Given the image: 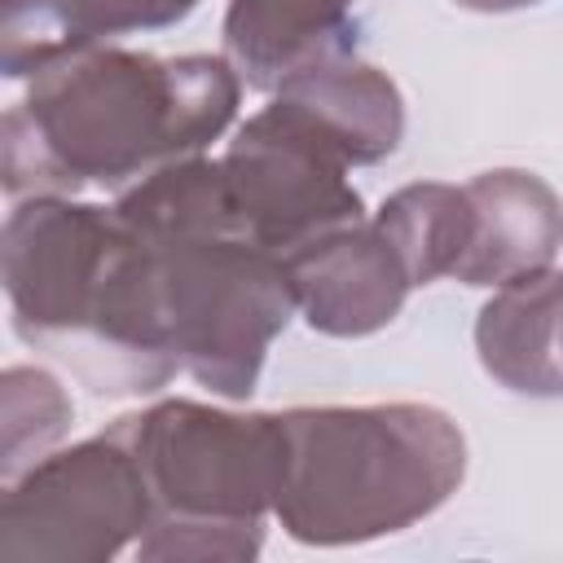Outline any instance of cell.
<instances>
[{"instance_id":"cell-2","label":"cell","mask_w":563,"mask_h":563,"mask_svg":"<svg viewBox=\"0 0 563 563\" xmlns=\"http://www.w3.org/2000/svg\"><path fill=\"white\" fill-rule=\"evenodd\" d=\"M286 471L273 501L299 545H361L440 510L466 475V435L422 400L282 409Z\"/></svg>"},{"instance_id":"cell-9","label":"cell","mask_w":563,"mask_h":563,"mask_svg":"<svg viewBox=\"0 0 563 563\" xmlns=\"http://www.w3.org/2000/svg\"><path fill=\"white\" fill-rule=\"evenodd\" d=\"M224 57L255 92L356 57V0H229Z\"/></svg>"},{"instance_id":"cell-7","label":"cell","mask_w":563,"mask_h":563,"mask_svg":"<svg viewBox=\"0 0 563 563\" xmlns=\"http://www.w3.org/2000/svg\"><path fill=\"white\" fill-rule=\"evenodd\" d=\"M220 163L238 233L282 260L365 220V202L347 180L352 163L339 141L303 106L277 92L233 132Z\"/></svg>"},{"instance_id":"cell-4","label":"cell","mask_w":563,"mask_h":563,"mask_svg":"<svg viewBox=\"0 0 563 563\" xmlns=\"http://www.w3.org/2000/svg\"><path fill=\"white\" fill-rule=\"evenodd\" d=\"M145 343L211 396L246 400L273 339L299 312L286 260L242 233L145 242Z\"/></svg>"},{"instance_id":"cell-1","label":"cell","mask_w":563,"mask_h":563,"mask_svg":"<svg viewBox=\"0 0 563 563\" xmlns=\"http://www.w3.org/2000/svg\"><path fill=\"white\" fill-rule=\"evenodd\" d=\"M242 75L224 53L154 57L123 44L62 53L4 114V194H79L145 180L229 132Z\"/></svg>"},{"instance_id":"cell-10","label":"cell","mask_w":563,"mask_h":563,"mask_svg":"<svg viewBox=\"0 0 563 563\" xmlns=\"http://www.w3.org/2000/svg\"><path fill=\"white\" fill-rule=\"evenodd\" d=\"M471 246L453 273L462 286H501L510 277L550 268L563 246V198L523 167H497L466 180Z\"/></svg>"},{"instance_id":"cell-5","label":"cell","mask_w":563,"mask_h":563,"mask_svg":"<svg viewBox=\"0 0 563 563\" xmlns=\"http://www.w3.org/2000/svg\"><path fill=\"white\" fill-rule=\"evenodd\" d=\"M123 238L114 207L75 202L70 194L18 198L4 220L0 260L13 330L70 365L88 391L101 383V317Z\"/></svg>"},{"instance_id":"cell-12","label":"cell","mask_w":563,"mask_h":563,"mask_svg":"<svg viewBox=\"0 0 563 563\" xmlns=\"http://www.w3.org/2000/svg\"><path fill=\"white\" fill-rule=\"evenodd\" d=\"M202 0H4L0 62L9 79H31L62 53L176 26Z\"/></svg>"},{"instance_id":"cell-16","label":"cell","mask_w":563,"mask_h":563,"mask_svg":"<svg viewBox=\"0 0 563 563\" xmlns=\"http://www.w3.org/2000/svg\"><path fill=\"white\" fill-rule=\"evenodd\" d=\"M4 484L18 479L26 466H35L44 453L57 449L66 435L75 405L62 391V383L40 365H9L4 378Z\"/></svg>"},{"instance_id":"cell-13","label":"cell","mask_w":563,"mask_h":563,"mask_svg":"<svg viewBox=\"0 0 563 563\" xmlns=\"http://www.w3.org/2000/svg\"><path fill=\"white\" fill-rule=\"evenodd\" d=\"M277 97L303 106L347 154L352 167H369L383 163L387 154H396L400 136H405V97L391 84V75H383L369 62L343 57V62H325L312 66L295 79H286L277 88Z\"/></svg>"},{"instance_id":"cell-8","label":"cell","mask_w":563,"mask_h":563,"mask_svg":"<svg viewBox=\"0 0 563 563\" xmlns=\"http://www.w3.org/2000/svg\"><path fill=\"white\" fill-rule=\"evenodd\" d=\"M299 317L330 339H365L391 325L413 290L400 255L374 220L334 229L286 255Z\"/></svg>"},{"instance_id":"cell-15","label":"cell","mask_w":563,"mask_h":563,"mask_svg":"<svg viewBox=\"0 0 563 563\" xmlns=\"http://www.w3.org/2000/svg\"><path fill=\"white\" fill-rule=\"evenodd\" d=\"M378 233L391 242L400 255L405 273L413 286H427L435 277H453L466 246H471V198L466 185H444V180H418L396 189L378 211H374Z\"/></svg>"},{"instance_id":"cell-6","label":"cell","mask_w":563,"mask_h":563,"mask_svg":"<svg viewBox=\"0 0 563 563\" xmlns=\"http://www.w3.org/2000/svg\"><path fill=\"white\" fill-rule=\"evenodd\" d=\"M154 523L145 475L114 427L44 453L0 501L4 563H106Z\"/></svg>"},{"instance_id":"cell-3","label":"cell","mask_w":563,"mask_h":563,"mask_svg":"<svg viewBox=\"0 0 563 563\" xmlns=\"http://www.w3.org/2000/svg\"><path fill=\"white\" fill-rule=\"evenodd\" d=\"M154 497V523L132 545L145 563H246L264 550L286 471L282 413H233L158 400L110 422Z\"/></svg>"},{"instance_id":"cell-14","label":"cell","mask_w":563,"mask_h":563,"mask_svg":"<svg viewBox=\"0 0 563 563\" xmlns=\"http://www.w3.org/2000/svg\"><path fill=\"white\" fill-rule=\"evenodd\" d=\"M119 220L145 238V242H167V238H202V233H238L224 163L207 154L176 158L145 180L128 185L114 198Z\"/></svg>"},{"instance_id":"cell-11","label":"cell","mask_w":563,"mask_h":563,"mask_svg":"<svg viewBox=\"0 0 563 563\" xmlns=\"http://www.w3.org/2000/svg\"><path fill=\"white\" fill-rule=\"evenodd\" d=\"M479 365L519 396H563V268L493 286L475 317Z\"/></svg>"}]
</instances>
